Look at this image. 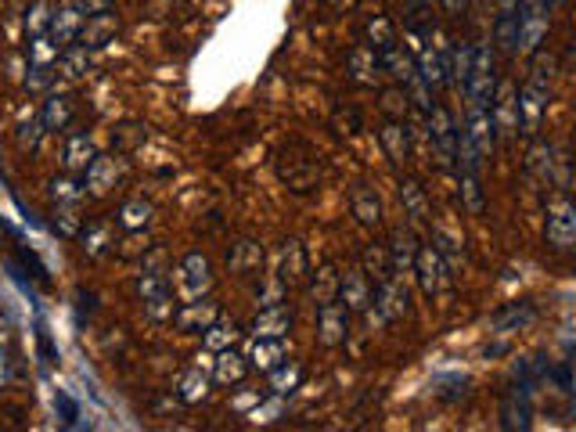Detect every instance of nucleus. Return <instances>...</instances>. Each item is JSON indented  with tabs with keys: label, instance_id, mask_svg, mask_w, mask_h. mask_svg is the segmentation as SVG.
<instances>
[{
	"label": "nucleus",
	"instance_id": "1",
	"mask_svg": "<svg viewBox=\"0 0 576 432\" xmlns=\"http://www.w3.org/2000/svg\"><path fill=\"white\" fill-rule=\"evenodd\" d=\"M274 170H278V180L288 191L296 195H310V191L321 184V162H317V152L303 141H288L281 144L278 159H274Z\"/></svg>",
	"mask_w": 576,
	"mask_h": 432
},
{
	"label": "nucleus",
	"instance_id": "2",
	"mask_svg": "<svg viewBox=\"0 0 576 432\" xmlns=\"http://www.w3.org/2000/svg\"><path fill=\"white\" fill-rule=\"evenodd\" d=\"M137 296H141L144 310H148V317H155V321H166L170 317L173 321V281L166 278V270L155 267L152 260H144V270L141 278H137Z\"/></svg>",
	"mask_w": 576,
	"mask_h": 432
},
{
	"label": "nucleus",
	"instance_id": "3",
	"mask_svg": "<svg viewBox=\"0 0 576 432\" xmlns=\"http://www.w3.org/2000/svg\"><path fill=\"white\" fill-rule=\"evenodd\" d=\"M497 94V76H494V51L486 44H472V69L465 80V98L468 105L490 108Z\"/></svg>",
	"mask_w": 576,
	"mask_h": 432
},
{
	"label": "nucleus",
	"instance_id": "4",
	"mask_svg": "<svg viewBox=\"0 0 576 432\" xmlns=\"http://www.w3.org/2000/svg\"><path fill=\"white\" fill-rule=\"evenodd\" d=\"M173 281H177L180 299H206L216 288V270L202 252H188V256L177 263Z\"/></svg>",
	"mask_w": 576,
	"mask_h": 432
},
{
	"label": "nucleus",
	"instance_id": "5",
	"mask_svg": "<svg viewBox=\"0 0 576 432\" xmlns=\"http://www.w3.org/2000/svg\"><path fill=\"white\" fill-rule=\"evenodd\" d=\"M414 274H418V285H422V292L429 299H436L450 288V267L443 260V249H436V245H418Z\"/></svg>",
	"mask_w": 576,
	"mask_h": 432
},
{
	"label": "nucleus",
	"instance_id": "6",
	"mask_svg": "<svg viewBox=\"0 0 576 432\" xmlns=\"http://www.w3.org/2000/svg\"><path fill=\"white\" fill-rule=\"evenodd\" d=\"M515 15H519V51H537L551 26L548 0H519Z\"/></svg>",
	"mask_w": 576,
	"mask_h": 432
},
{
	"label": "nucleus",
	"instance_id": "7",
	"mask_svg": "<svg viewBox=\"0 0 576 432\" xmlns=\"http://www.w3.org/2000/svg\"><path fill=\"white\" fill-rule=\"evenodd\" d=\"M123 180H126L123 155H94V162H90L87 173H83V188L101 198V195H112Z\"/></svg>",
	"mask_w": 576,
	"mask_h": 432
},
{
	"label": "nucleus",
	"instance_id": "8",
	"mask_svg": "<svg viewBox=\"0 0 576 432\" xmlns=\"http://www.w3.org/2000/svg\"><path fill=\"white\" fill-rule=\"evenodd\" d=\"M551 105V87L548 83L526 80L519 87V130L522 134H537L540 123H544V112Z\"/></svg>",
	"mask_w": 576,
	"mask_h": 432
},
{
	"label": "nucleus",
	"instance_id": "9",
	"mask_svg": "<svg viewBox=\"0 0 576 432\" xmlns=\"http://www.w3.org/2000/svg\"><path fill=\"white\" fill-rule=\"evenodd\" d=\"M425 119H429V141L436 144V155H440V162L450 170L454 159H458V126H454L447 108L436 105V101H432V108L425 112Z\"/></svg>",
	"mask_w": 576,
	"mask_h": 432
},
{
	"label": "nucleus",
	"instance_id": "10",
	"mask_svg": "<svg viewBox=\"0 0 576 432\" xmlns=\"http://www.w3.org/2000/svg\"><path fill=\"white\" fill-rule=\"evenodd\" d=\"M216 317H220V306H216L209 296L206 299H184V303L173 310V328H177L180 335H202Z\"/></svg>",
	"mask_w": 576,
	"mask_h": 432
},
{
	"label": "nucleus",
	"instance_id": "11",
	"mask_svg": "<svg viewBox=\"0 0 576 432\" xmlns=\"http://www.w3.org/2000/svg\"><path fill=\"white\" fill-rule=\"evenodd\" d=\"M339 299L350 314H364V310H368L371 299H375V285H371V278L364 274V267L342 270L339 274Z\"/></svg>",
	"mask_w": 576,
	"mask_h": 432
},
{
	"label": "nucleus",
	"instance_id": "12",
	"mask_svg": "<svg viewBox=\"0 0 576 432\" xmlns=\"http://www.w3.org/2000/svg\"><path fill=\"white\" fill-rule=\"evenodd\" d=\"M346 335H350V310L342 306V299L317 306V339L324 346H342Z\"/></svg>",
	"mask_w": 576,
	"mask_h": 432
},
{
	"label": "nucleus",
	"instance_id": "13",
	"mask_svg": "<svg viewBox=\"0 0 576 432\" xmlns=\"http://www.w3.org/2000/svg\"><path fill=\"white\" fill-rule=\"evenodd\" d=\"M544 238H548L551 249H573L576 245V206L573 202H555L548 213V224H544Z\"/></svg>",
	"mask_w": 576,
	"mask_h": 432
},
{
	"label": "nucleus",
	"instance_id": "14",
	"mask_svg": "<svg viewBox=\"0 0 576 432\" xmlns=\"http://www.w3.org/2000/svg\"><path fill=\"white\" fill-rule=\"evenodd\" d=\"M530 396H533L530 382H519V378H515V386L504 393V407H501L504 429H530V418H533Z\"/></svg>",
	"mask_w": 576,
	"mask_h": 432
},
{
	"label": "nucleus",
	"instance_id": "15",
	"mask_svg": "<svg viewBox=\"0 0 576 432\" xmlns=\"http://www.w3.org/2000/svg\"><path fill=\"white\" fill-rule=\"evenodd\" d=\"M375 310L382 314V321H400V317H407L411 314V299H407V288L396 281V274L393 278H386V281H378L375 285Z\"/></svg>",
	"mask_w": 576,
	"mask_h": 432
},
{
	"label": "nucleus",
	"instance_id": "16",
	"mask_svg": "<svg viewBox=\"0 0 576 432\" xmlns=\"http://www.w3.org/2000/svg\"><path fill=\"white\" fill-rule=\"evenodd\" d=\"M72 119H76V98L65 94V90H51L44 108H40V123H44V130L47 134H65L72 126Z\"/></svg>",
	"mask_w": 576,
	"mask_h": 432
},
{
	"label": "nucleus",
	"instance_id": "17",
	"mask_svg": "<svg viewBox=\"0 0 576 432\" xmlns=\"http://www.w3.org/2000/svg\"><path fill=\"white\" fill-rule=\"evenodd\" d=\"M306 274H310V263H306L303 245H299L296 238H288L278 252V281L285 288H299L306 281Z\"/></svg>",
	"mask_w": 576,
	"mask_h": 432
},
{
	"label": "nucleus",
	"instance_id": "18",
	"mask_svg": "<svg viewBox=\"0 0 576 432\" xmlns=\"http://www.w3.org/2000/svg\"><path fill=\"white\" fill-rule=\"evenodd\" d=\"M285 360H288L285 335H256V339H252L249 368H256V371H263V375H270V371L278 368V364H285Z\"/></svg>",
	"mask_w": 576,
	"mask_h": 432
},
{
	"label": "nucleus",
	"instance_id": "19",
	"mask_svg": "<svg viewBox=\"0 0 576 432\" xmlns=\"http://www.w3.org/2000/svg\"><path fill=\"white\" fill-rule=\"evenodd\" d=\"M83 22H87V15H83V11L69 0V4H58V11H54L51 29H47V33H51L54 44H58V47L65 51V47H72L76 40H80Z\"/></svg>",
	"mask_w": 576,
	"mask_h": 432
},
{
	"label": "nucleus",
	"instance_id": "20",
	"mask_svg": "<svg viewBox=\"0 0 576 432\" xmlns=\"http://www.w3.org/2000/svg\"><path fill=\"white\" fill-rule=\"evenodd\" d=\"M490 119H494V130H501L504 137L519 134V90H515L512 83H504V87L494 94Z\"/></svg>",
	"mask_w": 576,
	"mask_h": 432
},
{
	"label": "nucleus",
	"instance_id": "21",
	"mask_svg": "<svg viewBox=\"0 0 576 432\" xmlns=\"http://www.w3.org/2000/svg\"><path fill=\"white\" fill-rule=\"evenodd\" d=\"M346 69H350V80L353 83H364V87H375L378 76H382V58L375 54V47L364 40V44H357L350 51V58H346Z\"/></svg>",
	"mask_w": 576,
	"mask_h": 432
},
{
	"label": "nucleus",
	"instance_id": "22",
	"mask_svg": "<svg viewBox=\"0 0 576 432\" xmlns=\"http://www.w3.org/2000/svg\"><path fill=\"white\" fill-rule=\"evenodd\" d=\"M227 267L242 281L256 278V270L263 267V245L256 242V238H238V242L231 245V252H227Z\"/></svg>",
	"mask_w": 576,
	"mask_h": 432
},
{
	"label": "nucleus",
	"instance_id": "23",
	"mask_svg": "<svg viewBox=\"0 0 576 432\" xmlns=\"http://www.w3.org/2000/svg\"><path fill=\"white\" fill-rule=\"evenodd\" d=\"M245 375H249V357L245 353H238L234 346H227V350L216 353L213 360V378L220 382V386H242Z\"/></svg>",
	"mask_w": 576,
	"mask_h": 432
},
{
	"label": "nucleus",
	"instance_id": "24",
	"mask_svg": "<svg viewBox=\"0 0 576 432\" xmlns=\"http://www.w3.org/2000/svg\"><path fill=\"white\" fill-rule=\"evenodd\" d=\"M116 33H119V18L112 15V11H101V15H87V22H83V29H80V40L76 44H83V47H105V44H112L116 40Z\"/></svg>",
	"mask_w": 576,
	"mask_h": 432
},
{
	"label": "nucleus",
	"instance_id": "25",
	"mask_svg": "<svg viewBox=\"0 0 576 432\" xmlns=\"http://www.w3.org/2000/svg\"><path fill=\"white\" fill-rule=\"evenodd\" d=\"M80 242H83V252L87 256H108V252H116V227L105 224V220H87L80 231Z\"/></svg>",
	"mask_w": 576,
	"mask_h": 432
},
{
	"label": "nucleus",
	"instance_id": "26",
	"mask_svg": "<svg viewBox=\"0 0 576 432\" xmlns=\"http://www.w3.org/2000/svg\"><path fill=\"white\" fill-rule=\"evenodd\" d=\"M288 328H292V306L288 303L260 306V314L252 321V335H288Z\"/></svg>",
	"mask_w": 576,
	"mask_h": 432
},
{
	"label": "nucleus",
	"instance_id": "27",
	"mask_svg": "<svg viewBox=\"0 0 576 432\" xmlns=\"http://www.w3.org/2000/svg\"><path fill=\"white\" fill-rule=\"evenodd\" d=\"M533 317H537V306H533L530 299H522V303H512V306H504V310H497L490 328H494L497 335L522 332L526 324H533Z\"/></svg>",
	"mask_w": 576,
	"mask_h": 432
},
{
	"label": "nucleus",
	"instance_id": "28",
	"mask_svg": "<svg viewBox=\"0 0 576 432\" xmlns=\"http://www.w3.org/2000/svg\"><path fill=\"white\" fill-rule=\"evenodd\" d=\"M98 148L90 141V134H69L65 137V152H62V162L69 173H87V166L94 162Z\"/></svg>",
	"mask_w": 576,
	"mask_h": 432
},
{
	"label": "nucleus",
	"instance_id": "29",
	"mask_svg": "<svg viewBox=\"0 0 576 432\" xmlns=\"http://www.w3.org/2000/svg\"><path fill=\"white\" fill-rule=\"evenodd\" d=\"M54 72H58L62 80H69V83L83 80V76L90 72V47H83V44L65 47V51L58 54V62H54Z\"/></svg>",
	"mask_w": 576,
	"mask_h": 432
},
{
	"label": "nucleus",
	"instance_id": "30",
	"mask_svg": "<svg viewBox=\"0 0 576 432\" xmlns=\"http://www.w3.org/2000/svg\"><path fill=\"white\" fill-rule=\"evenodd\" d=\"M350 209H353V216H357L364 227H378V224H382V202H378V195L368 188V184H357V188H353Z\"/></svg>",
	"mask_w": 576,
	"mask_h": 432
},
{
	"label": "nucleus",
	"instance_id": "31",
	"mask_svg": "<svg viewBox=\"0 0 576 432\" xmlns=\"http://www.w3.org/2000/svg\"><path fill=\"white\" fill-rule=\"evenodd\" d=\"M418 76L429 90H440L447 83V65H443L440 51L432 47V40H425V47L418 51Z\"/></svg>",
	"mask_w": 576,
	"mask_h": 432
},
{
	"label": "nucleus",
	"instance_id": "32",
	"mask_svg": "<svg viewBox=\"0 0 576 432\" xmlns=\"http://www.w3.org/2000/svg\"><path fill=\"white\" fill-rule=\"evenodd\" d=\"M382 148H386L393 162L411 159V134H407L404 119H389V123L382 126Z\"/></svg>",
	"mask_w": 576,
	"mask_h": 432
},
{
	"label": "nucleus",
	"instance_id": "33",
	"mask_svg": "<svg viewBox=\"0 0 576 432\" xmlns=\"http://www.w3.org/2000/svg\"><path fill=\"white\" fill-rule=\"evenodd\" d=\"M152 216H155V206L148 198H126L123 206H119L116 224L123 227V231H144V227L152 224Z\"/></svg>",
	"mask_w": 576,
	"mask_h": 432
},
{
	"label": "nucleus",
	"instance_id": "34",
	"mask_svg": "<svg viewBox=\"0 0 576 432\" xmlns=\"http://www.w3.org/2000/svg\"><path fill=\"white\" fill-rule=\"evenodd\" d=\"M144 141H148V123H141V119H123V123L112 130V148H116L119 155L137 152Z\"/></svg>",
	"mask_w": 576,
	"mask_h": 432
},
{
	"label": "nucleus",
	"instance_id": "35",
	"mask_svg": "<svg viewBox=\"0 0 576 432\" xmlns=\"http://www.w3.org/2000/svg\"><path fill=\"white\" fill-rule=\"evenodd\" d=\"M368 44L375 47V54H378V58L400 47V33H396V26H393V22H389L386 15L368 18Z\"/></svg>",
	"mask_w": 576,
	"mask_h": 432
},
{
	"label": "nucleus",
	"instance_id": "36",
	"mask_svg": "<svg viewBox=\"0 0 576 432\" xmlns=\"http://www.w3.org/2000/svg\"><path fill=\"white\" fill-rule=\"evenodd\" d=\"M209 396V375L202 368H191L180 375L177 382V400L180 404H202Z\"/></svg>",
	"mask_w": 576,
	"mask_h": 432
},
{
	"label": "nucleus",
	"instance_id": "37",
	"mask_svg": "<svg viewBox=\"0 0 576 432\" xmlns=\"http://www.w3.org/2000/svg\"><path fill=\"white\" fill-rule=\"evenodd\" d=\"M238 335H242V328H238V324L231 321V317H216L213 324H209L206 332H202V342H206L209 350H227V346H234V342H238Z\"/></svg>",
	"mask_w": 576,
	"mask_h": 432
},
{
	"label": "nucleus",
	"instance_id": "38",
	"mask_svg": "<svg viewBox=\"0 0 576 432\" xmlns=\"http://www.w3.org/2000/svg\"><path fill=\"white\" fill-rule=\"evenodd\" d=\"M54 11H58V4H54V0H29L26 18H22V26H26V36L47 33V29H51Z\"/></svg>",
	"mask_w": 576,
	"mask_h": 432
},
{
	"label": "nucleus",
	"instance_id": "39",
	"mask_svg": "<svg viewBox=\"0 0 576 432\" xmlns=\"http://www.w3.org/2000/svg\"><path fill=\"white\" fill-rule=\"evenodd\" d=\"M494 40H497V47H501L504 54L519 51V15H515V11H497Z\"/></svg>",
	"mask_w": 576,
	"mask_h": 432
},
{
	"label": "nucleus",
	"instance_id": "40",
	"mask_svg": "<svg viewBox=\"0 0 576 432\" xmlns=\"http://www.w3.org/2000/svg\"><path fill=\"white\" fill-rule=\"evenodd\" d=\"M389 249V263H393V270L400 274V270L411 267L414 270V256H418V245H414L411 231H396L393 234V245H386Z\"/></svg>",
	"mask_w": 576,
	"mask_h": 432
},
{
	"label": "nucleus",
	"instance_id": "41",
	"mask_svg": "<svg viewBox=\"0 0 576 432\" xmlns=\"http://www.w3.org/2000/svg\"><path fill=\"white\" fill-rule=\"evenodd\" d=\"M299 382H303V368L299 364H278V368L270 371V389L278 396H288V393H296L299 389Z\"/></svg>",
	"mask_w": 576,
	"mask_h": 432
},
{
	"label": "nucleus",
	"instance_id": "42",
	"mask_svg": "<svg viewBox=\"0 0 576 432\" xmlns=\"http://www.w3.org/2000/svg\"><path fill=\"white\" fill-rule=\"evenodd\" d=\"M400 198H404V209L414 224H422L425 216H429V202H425L422 188H418L414 180H400Z\"/></svg>",
	"mask_w": 576,
	"mask_h": 432
},
{
	"label": "nucleus",
	"instance_id": "43",
	"mask_svg": "<svg viewBox=\"0 0 576 432\" xmlns=\"http://www.w3.org/2000/svg\"><path fill=\"white\" fill-rule=\"evenodd\" d=\"M83 195H87V188H80V180H72V177H54L51 180L54 206H80Z\"/></svg>",
	"mask_w": 576,
	"mask_h": 432
},
{
	"label": "nucleus",
	"instance_id": "44",
	"mask_svg": "<svg viewBox=\"0 0 576 432\" xmlns=\"http://www.w3.org/2000/svg\"><path fill=\"white\" fill-rule=\"evenodd\" d=\"M58 54H62V47L54 44L51 33L29 36V65H54Z\"/></svg>",
	"mask_w": 576,
	"mask_h": 432
},
{
	"label": "nucleus",
	"instance_id": "45",
	"mask_svg": "<svg viewBox=\"0 0 576 432\" xmlns=\"http://www.w3.org/2000/svg\"><path fill=\"white\" fill-rule=\"evenodd\" d=\"M314 299H317V306L339 299V274H335L332 263H324V267L314 274Z\"/></svg>",
	"mask_w": 576,
	"mask_h": 432
},
{
	"label": "nucleus",
	"instance_id": "46",
	"mask_svg": "<svg viewBox=\"0 0 576 432\" xmlns=\"http://www.w3.org/2000/svg\"><path fill=\"white\" fill-rule=\"evenodd\" d=\"M44 134H47V130H44V123H40V119H26V123H18V130H15L18 152L33 155L36 148H40V137H44Z\"/></svg>",
	"mask_w": 576,
	"mask_h": 432
},
{
	"label": "nucleus",
	"instance_id": "47",
	"mask_svg": "<svg viewBox=\"0 0 576 432\" xmlns=\"http://www.w3.org/2000/svg\"><path fill=\"white\" fill-rule=\"evenodd\" d=\"M54 231L58 234H65V238H80V231H83V216H76V206H58L54 209Z\"/></svg>",
	"mask_w": 576,
	"mask_h": 432
},
{
	"label": "nucleus",
	"instance_id": "48",
	"mask_svg": "<svg viewBox=\"0 0 576 432\" xmlns=\"http://www.w3.org/2000/svg\"><path fill=\"white\" fill-rule=\"evenodd\" d=\"M461 195H465L468 213H483V184H479V173H461Z\"/></svg>",
	"mask_w": 576,
	"mask_h": 432
},
{
	"label": "nucleus",
	"instance_id": "49",
	"mask_svg": "<svg viewBox=\"0 0 576 432\" xmlns=\"http://www.w3.org/2000/svg\"><path fill=\"white\" fill-rule=\"evenodd\" d=\"M54 404H58V411H62V422L65 425H76V418H80V407H76V400H72L69 393H58V396H54Z\"/></svg>",
	"mask_w": 576,
	"mask_h": 432
},
{
	"label": "nucleus",
	"instance_id": "50",
	"mask_svg": "<svg viewBox=\"0 0 576 432\" xmlns=\"http://www.w3.org/2000/svg\"><path fill=\"white\" fill-rule=\"evenodd\" d=\"M72 4H76L83 15H101V11H112L116 0H72Z\"/></svg>",
	"mask_w": 576,
	"mask_h": 432
},
{
	"label": "nucleus",
	"instance_id": "51",
	"mask_svg": "<svg viewBox=\"0 0 576 432\" xmlns=\"http://www.w3.org/2000/svg\"><path fill=\"white\" fill-rule=\"evenodd\" d=\"M443 8H447V15L461 18L468 11V0H443Z\"/></svg>",
	"mask_w": 576,
	"mask_h": 432
},
{
	"label": "nucleus",
	"instance_id": "52",
	"mask_svg": "<svg viewBox=\"0 0 576 432\" xmlns=\"http://www.w3.org/2000/svg\"><path fill=\"white\" fill-rule=\"evenodd\" d=\"M11 335H15V332H11V321H8V317H0V350H8Z\"/></svg>",
	"mask_w": 576,
	"mask_h": 432
},
{
	"label": "nucleus",
	"instance_id": "53",
	"mask_svg": "<svg viewBox=\"0 0 576 432\" xmlns=\"http://www.w3.org/2000/svg\"><path fill=\"white\" fill-rule=\"evenodd\" d=\"M324 4H328L332 11H353V8L360 4V0H324Z\"/></svg>",
	"mask_w": 576,
	"mask_h": 432
},
{
	"label": "nucleus",
	"instance_id": "54",
	"mask_svg": "<svg viewBox=\"0 0 576 432\" xmlns=\"http://www.w3.org/2000/svg\"><path fill=\"white\" fill-rule=\"evenodd\" d=\"M8 378H11V371H8V360H4V353H0V389L8 386Z\"/></svg>",
	"mask_w": 576,
	"mask_h": 432
},
{
	"label": "nucleus",
	"instance_id": "55",
	"mask_svg": "<svg viewBox=\"0 0 576 432\" xmlns=\"http://www.w3.org/2000/svg\"><path fill=\"white\" fill-rule=\"evenodd\" d=\"M562 4H566V0H548V8L555 11V8H562Z\"/></svg>",
	"mask_w": 576,
	"mask_h": 432
}]
</instances>
